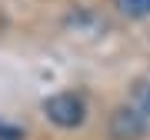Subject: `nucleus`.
Segmentation results:
<instances>
[{
	"label": "nucleus",
	"instance_id": "nucleus-2",
	"mask_svg": "<svg viewBox=\"0 0 150 140\" xmlns=\"http://www.w3.org/2000/svg\"><path fill=\"white\" fill-rule=\"evenodd\" d=\"M144 130H147L144 113L134 110V107H120L117 113H113V120H110L113 140H140V137H144Z\"/></svg>",
	"mask_w": 150,
	"mask_h": 140
},
{
	"label": "nucleus",
	"instance_id": "nucleus-1",
	"mask_svg": "<svg viewBox=\"0 0 150 140\" xmlns=\"http://www.w3.org/2000/svg\"><path fill=\"white\" fill-rule=\"evenodd\" d=\"M43 113H47V117L54 120L57 127L74 130V127H80V124H83L87 107H83V100L77 97V93H54V97L43 103Z\"/></svg>",
	"mask_w": 150,
	"mask_h": 140
},
{
	"label": "nucleus",
	"instance_id": "nucleus-4",
	"mask_svg": "<svg viewBox=\"0 0 150 140\" xmlns=\"http://www.w3.org/2000/svg\"><path fill=\"white\" fill-rule=\"evenodd\" d=\"M20 137V130H13V127H4L0 124V140H17Z\"/></svg>",
	"mask_w": 150,
	"mask_h": 140
},
{
	"label": "nucleus",
	"instance_id": "nucleus-3",
	"mask_svg": "<svg viewBox=\"0 0 150 140\" xmlns=\"http://www.w3.org/2000/svg\"><path fill=\"white\" fill-rule=\"evenodd\" d=\"M117 7H120V13H127V17H150V0H117Z\"/></svg>",
	"mask_w": 150,
	"mask_h": 140
}]
</instances>
